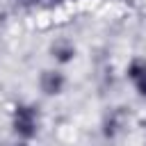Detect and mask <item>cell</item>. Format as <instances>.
Here are the masks:
<instances>
[{
	"label": "cell",
	"mask_w": 146,
	"mask_h": 146,
	"mask_svg": "<svg viewBox=\"0 0 146 146\" xmlns=\"http://www.w3.org/2000/svg\"><path fill=\"white\" fill-rule=\"evenodd\" d=\"M14 130L23 137H32L36 132V114L27 105H18L14 114Z\"/></svg>",
	"instance_id": "obj_1"
},
{
	"label": "cell",
	"mask_w": 146,
	"mask_h": 146,
	"mask_svg": "<svg viewBox=\"0 0 146 146\" xmlns=\"http://www.w3.org/2000/svg\"><path fill=\"white\" fill-rule=\"evenodd\" d=\"M128 75H130V80L135 82L137 91L146 96V62L135 59V62L130 64V68H128Z\"/></svg>",
	"instance_id": "obj_2"
},
{
	"label": "cell",
	"mask_w": 146,
	"mask_h": 146,
	"mask_svg": "<svg viewBox=\"0 0 146 146\" xmlns=\"http://www.w3.org/2000/svg\"><path fill=\"white\" fill-rule=\"evenodd\" d=\"M64 87V78L55 71H43L41 73V89L46 94H59Z\"/></svg>",
	"instance_id": "obj_3"
},
{
	"label": "cell",
	"mask_w": 146,
	"mask_h": 146,
	"mask_svg": "<svg viewBox=\"0 0 146 146\" xmlns=\"http://www.w3.org/2000/svg\"><path fill=\"white\" fill-rule=\"evenodd\" d=\"M121 123H123V112H121V110H116V112L107 119V123H105V135H107V137L116 135V130L121 128Z\"/></svg>",
	"instance_id": "obj_4"
},
{
	"label": "cell",
	"mask_w": 146,
	"mask_h": 146,
	"mask_svg": "<svg viewBox=\"0 0 146 146\" xmlns=\"http://www.w3.org/2000/svg\"><path fill=\"white\" fill-rule=\"evenodd\" d=\"M52 52L57 55V59L66 62V59H71V55H73V46H71L68 41H57V43L52 46Z\"/></svg>",
	"instance_id": "obj_5"
},
{
	"label": "cell",
	"mask_w": 146,
	"mask_h": 146,
	"mask_svg": "<svg viewBox=\"0 0 146 146\" xmlns=\"http://www.w3.org/2000/svg\"><path fill=\"white\" fill-rule=\"evenodd\" d=\"M62 0H34V5H39V7H55V5H59Z\"/></svg>",
	"instance_id": "obj_6"
},
{
	"label": "cell",
	"mask_w": 146,
	"mask_h": 146,
	"mask_svg": "<svg viewBox=\"0 0 146 146\" xmlns=\"http://www.w3.org/2000/svg\"><path fill=\"white\" fill-rule=\"evenodd\" d=\"M14 146H25V144H14Z\"/></svg>",
	"instance_id": "obj_7"
}]
</instances>
